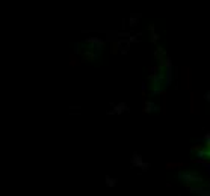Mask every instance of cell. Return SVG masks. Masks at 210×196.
Segmentation results:
<instances>
[{
  "mask_svg": "<svg viewBox=\"0 0 210 196\" xmlns=\"http://www.w3.org/2000/svg\"><path fill=\"white\" fill-rule=\"evenodd\" d=\"M192 85V71L191 68H183V72H181V88L183 89H189Z\"/></svg>",
  "mask_w": 210,
  "mask_h": 196,
  "instance_id": "1",
  "label": "cell"
},
{
  "mask_svg": "<svg viewBox=\"0 0 210 196\" xmlns=\"http://www.w3.org/2000/svg\"><path fill=\"white\" fill-rule=\"evenodd\" d=\"M191 112H192V113L198 112V98H196V94H195V92L191 94Z\"/></svg>",
  "mask_w": 210,
  "mask_h": 196,
  "instance_id": "2",
  "label": "cell"
}]
</instances>
